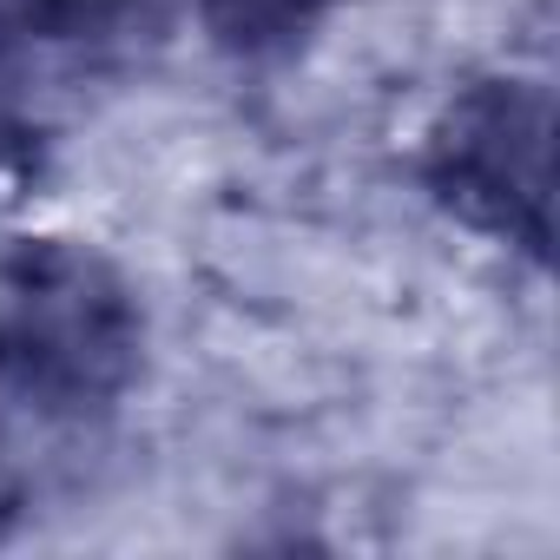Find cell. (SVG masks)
Masks as SVG:
<instances>
[{
	"instance_id": "cell-1",
	"label": "cell",
	"mask_w": 560,
	"mask_h": 560,
	"mask_svg": "<svg viewBox=\"0 0 560 560\" xmlns=\"http://www.w3.org/2000/svg\"><path fill=\"white\" fill-rule=\"evenodd\" d=\"M145 370L132 277L80 237H27L0 257V409L40 429L113 416Z\"/></svg>"
},
{
	"instance_id": "cell-2",
	"label": "cell",
	"mask_w": 560,
	"mask_h": 560,
	"mask_svg": "<svg viewBox=\"0 0 560 560\" xmlns=\"http://www.w3.org/2000/svg\"><path fill=\"white\" fill-rule=\"evenodd\" d=\"M422 185L455 224L540 270L553 244V93L527 73L462 86L429 126Z\"/></svg>"
},
{
	"instance_id": "cell-3",
	"label": "cell",
	"mask_w": 560,
	"mask_h": 560,
	"mask_svg": "<svg viewBox=\"0 0 560 560\" xmlns=\"http://www.w3.org/2000/svg\"><path fill=\"white\" fill-rule=\"evenodd\" d=\"M54 152V113H47V54L0 14V218L21 211Z\"/></svg>"
},
{
	"instance_id": "cell-4",
	"label": "cell",
	"mask_w": 560,
	"mask_h": 560,
	"mask_svg": "<svg viewBox=\"0 0 560 560\" xmlns=\"http://www.w3.org/2000/svg\"><path fill=\"white\" fill-rule=\"evenodd\" d=\"M205 40L237 60V67H284L298 60L324 21L343 8V0H191Z\"/></svg>"
},
{
	"instance_id": "cell-5",
	"label": "cell",
	"mask_w": 560,
	"mask_h": 560,
	"mask_svg": "<svg viewBox=\"0 0 560 560\" xmlns=\"http://www.w3.org/2000/svg\"><path fill=\"white\" fill-rule=\"evenodd\" d=\"M0 14H8L47 60H60V54L113 47L145 14V0H0Z\"/></svg>"
},
{
	"instance_id": "cell-6",
	"label": "cell",
	"mask_w": 560,
	"mask_h": 560,
	"mask_svg": "<svg viewBox=\"0 0 560 560\" xmlns=\"http://www.w3.org/2000/svg\"><path fill=\"white\" fill-rule=\"evenodd\" d=\"M21 501H27V488H21V468L8 462V448H0V534L14 527V514H21Z\"/></svg>"
}]
</instances>
